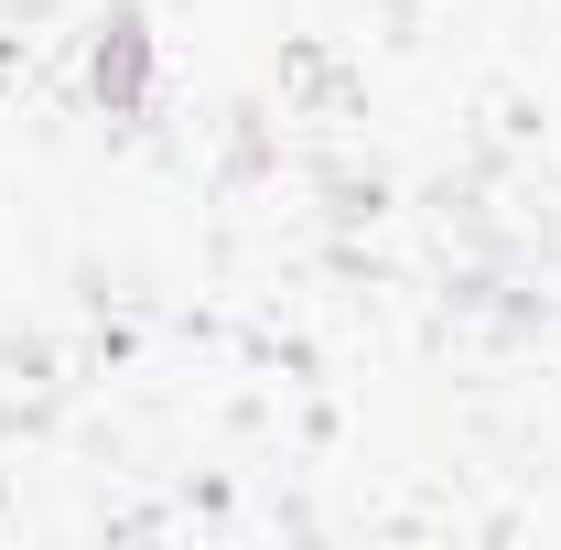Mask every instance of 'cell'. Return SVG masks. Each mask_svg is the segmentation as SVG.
I'll list each match as a JSON object with an SVG mask.
<instances>
[{"mask_svg": "<svg viewBox=\"0 0 561 550\" xmlns=\"http://www.w3.org/2000/svg\"><path fill=\"white\" fill-rule=\"evenodd\" d=\"M87 98L108 108V119H140L151 108V11L119 0L108 22H98V44H87Z\"/></svg>", "mask_w": 561, "mask_h": 550, "instance_id": "obj_1", "label": "cell"}]
</instances>
